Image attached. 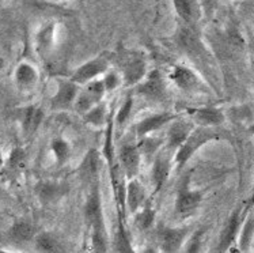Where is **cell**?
<instances>
[{
	"instance_id": "obj_1",
	"label": "cell",
	"mask_w": 254,
	"mask_h": 253,
	"mask_svg": "<svg viewBox=\"0 0 254 253\" xmlns=\"http://www.w3.org/2000/svg\"><path fill=\"white\" fill-rule=\"evenodd\" d=\"M215 138H216V134L213 132L212 129H209L208 127H205V125H202V127L194 129V131L192 129V132L189 134L187 140L177 149V166L181 169L182 166L185 165L188 161L192 158V155L194 154L200 147H202L207 142L215 139Z\"/></svg>"
},
{
	"instance_id": "obj_2",
	"label": "cell",
	"mask_w": 254,
	"mask_h": 253,
	"mask_svg": "<svg viewBox=\"0 0 254 253\" xmlns=\"http://www.w3.org/2000/svg\"><path fill=\"white\" fill-rule=\"evenodd\" d=\"M136 91L151 101H162L166 95V84L162 74L158 70L151 71L144 82H140L137 84Z\"/></svg>"
},
{
	"instance_id": "obj_3",
	"label": "cell",
	"mask_w": 254,
	"mask_h": 253,
	"mask_svg": "<svg viewBox=\"0 0 254 253\" xmlns=\"http://www.w3.org/2000/svg\"><path fill=\"white\" fill-rule=\"evenodd\" d=\"M105 86L102 81H91L86 83V87L82 90V93L78 94L76 97V109L78 112L83 114L88 109L95 106L97 103L102 101L105 95Z\"/></svg>"
},
{
	"instance_id": "obj_4",
	"label": "cell",
	"mask_w": 254,
	"mask_h": 253,
	"mask_svg": "<svg viewBox=\"0 0 254 253\" xmlns=\"http://www.w3.org/2000/svg\"><path fill=\"white\" fill-rule=\"evenodd\" d=\"M108 70V62L105 59H93L90 62L84 63L83 66L75 71V74L71 78V81L76 84H86V83L91 82L95 78L106 73Z\"/></svg>"
},
{
	"instance_id": "obj_5",
	"label": "cell",
	"mask_w": 254,
	"mask_h": 253,
	"mask_svg": "<svg viewBox=\"0 0 254 253\" xmlns=\"http://www.w3.org/2000/svg\"><path fill=\"white\" fill-rule=\"evenodd\" d=\"M84 219H86L90 229L104 225L102 206H101V197H99V189L97 182L93 184L91 192H90L86 206H84Z\"/></svg>"
},
{
	"instance_id": "obj_6",
	"label": "cell",
	"mask_w": 254,
	"mask_h": 253,
	"mask_svg": "<svg viewBox=\"0 0 254 253\" xmlns=\"http://www.w3.org/2000/svg\"><path fill=\"white\" fill-rule=\"evenodd\" d=\"M201 193L197 191H190L187 188H182L178 192V196L176 200V211L181 217L192 215L193 212L197 210V207L201 203Z\"/></svg>"
},
{
	"instance_id": "obj_7",
	"label": "cell",
	"mask_w": 254,
	"mask_h": 253,
	"mask_svg": "<svg viewBox=\"0 0 254 253\" xmlns=\"http://www.w3.org/2000/svg\"><path fill=\"white\" fill-rule=\"evenodd\" d=\"M76 97H78V84L73 83L72 81L62 82L59 84L56 95L52 99L53 109H57V110L69 109L75 102Z\"/></svg>"
},
{
	"instance_id": "obj_8",
	"label": "cell",
	"mask_w": 254,
	"mask_h": 253,
	"mask_svg": "<svg viewBox=\"0 0 254 253\" xmlns=\"http://www.w3.org/2000/svg\"><path fill=\"white\" fill-rule=\"evenodd\" d=\"M120 164L128 178H133L139 171L140 166V153L135 146H123L119 154Z\"/></svg>"
},
{
	"instance_id": "obj_9",
	"label": "cell",
	"mask_w": 254,
	"mask_h": 253,
	"mask_svg": "<svg viewBox=\"0 0 254 253\" xmlns=\"http://www.w3.org/2000/svg\"><path fill=\"white\" fill-rule=\"evenodd\" d=\"M187 229H163L159 233V243L165 252H177L187 237Z\"/></svg>"
},
{
	"instance_id": "obj_10",
	"label": "cell",
	"mask_w": 254,
	"mask_h": 253,
	"mask_svg": "<svg viewBox=\"0 0 254 253\" xmlns=\"http://www.w3.org/2000/svg\"><path fill=\"white\" fill-rule=\"evenodd\" d=\"M124 81L128 86L139 84L147 77V64L143 59L133 57L125 63L124 66Z\"/></svg>"
},
{
	"instance_id": "obj_11",
	"label": "cell",
	"mask_w": 254,
	"mask_h": 253,
	"mask_svg": "<svg viewBox=\"0 0 254 253\" xmlns=\"http://www.w3.org/2000/svg\"><path fill=\"white\" fill-rule=\"evenodd\" d=\"M145 200V189L144 186L141 185L139 180L129 178L128 185H127V204H128V210L130 214H136L140 210V207L144 204Z\"/></svg>"
},
{
	"instance_id": "obj_12",
	"label": "cell",
	"mask_w": 254,
	"mask_h": 253,
	"mask_svg": "<svg viewBox=\"0 0 254 253\" xmlns=\"http://www.w3.org/2000/svg\"><path fill=\"white\" fill-rule=\"evenodd\" d=\"M176 119V116L171 113H158L154 116H150L147 119L141 120L139 124L136 125V132L139 136L144 138L151 132H154L156 129L162 128L163 125H166L167 123H170Z\"/></svg>"
},
{
	"instance_id": "obj_13",
	"label": "cell",
	"mask_w": 254,
	"mask_h": 253,
	"mask_svg": "<svg viewBox=\"0 0 254 253\" xmlns=\"http://www.w3.org/2000/svg\"><path fill=\"white\" fill-rule=\"evenodd\" d=\"M193 125L187 120H178L174 121L167 132V140L170 149H178L180 146L187 140L189 134L192 132Z\"/></svg>"
},
{
	"instance_id": "obj_14",
	"label": "cell",
	"mask_w": 254,
	"mask_h": 253,
	"mask_svg": "<svg viewBox=\"0 0 254 253\" xmlns=\"http://www.w3.org/2000/svg\"><path fill=\"white\" fill-rule=\"evenodd\" d=\"M171 79L177 84V87H180L181 90H185V91L193 90L198 83L196 75L189 68L182 67V66H177V67L173 68Z\"/></svg>"
},
{
	"instance_id": "obj_15",
	"label": "cell",
	"mask_w": 254,
	"mask_h": 253,
	"mask_svg": "<svg viewBox=\"0 0 254 253\" xmlns=\"http://www.w3.org/2000/svg\"><path fill=\"white\" fill-rule=\"evenodd\" d=\"M174 10L187 23H194L198 19V5L196 0H173Z\"/></svg>"
},
{
	"instance_id": "obj_16",
	"label": "cell",
	"mask_w": 254,
	"mask_h": 253,
	"mask_svg": "<svg viewBox=\"0 0 254 253\" xmlns=\"http://www.w3.org/2000/svg\"><path fill=\"white\" fill-rule=\"evenodd\" d=\"M170 174V161L166 157H158L152 166V182L155 185V192H159Z\"/></svg>"
},
{
	"instance_id": "obj_17",
	"label": "cell",
	"mask_w": 254,
	"mask_h": 253,
	"mask_svg": "<svg viewBox=\"0 0 254 253\" xmlns=\"http://www.w3.org/2000/svg\"><path fill=\"white\" fill-rule=\"evenodd\" d=\"M98 153L95 150L88 151L87 155L84 157L82 166H80V174L86 182H97V174H98Z\"/></svg>"
},
{
	"instance_id": "obj_18",
	"label": "cell",
	"mask_w": 254,
	"mask_h": 253,
	"mask_svg": "<svg viewBox=\"0 0 254 253\" xmlns=\"http://www.w3.org/2000/svg\"><path fill=\"white\" fill-rule=\"evenodd\" d=\"M190 113H193V117H194V120L197 121L198 124L205 125V127L222 124L224 120L223 113L220 110H218V109L213 108L194 109V110H190Z\"/></svg>"
},
{
	"instance_id": "obj_19",
	"label": "cell",
	"mask_w": 254,
	"mask_h": 253,
	"mask_svg": "<svg viewBox=\"0 0 254 253\" xmlns=\"http://www.w3.org/2000/svg\"><path fill=\"white\" fill-rule=\"evenodd\" d=\"M42 120H44L42 109L36 108V106H29V108L25 109L23 117H22V127H23L25 134H34L42 123Z\"/></svg>"
},
{
	"instance_id": "obj_20",
	"label": "cell",
	"mask_w": 254,
	"mask_h": 253,
	"mask_svg": "<svg viewBox=\"0 0 254 253\" xmlns=\"http://www.w3.org/2000/svg\"><path fill=\"white\" fill-rule=\"evenodd\" d=\"M63 186L53 182H41L37 186V195L42 203H53L63 196Z\"/></svg>"
},
{
	"instance_id": "obj_21",
	"label": "cell",
	"mask_w": 254,
	"mask_h": 253,
	"mask_svg": "<svg viewBox=\"0 0 254 253\" xmlns=\"http://www.w3.org/2000/svg\"><path fill=\"white\" fill-rule=\"evenodd\" d=\"M37 78H38V75H37L36 68L30 66V64H27V63H22L16 68L15 81L21 86L29 87V86L37 82Z\"/></svg>"
},
{
	"instance_id": "obj_22",
	"label": "cell",
	"mask_w": 254,
	"mask_h": 253,
	"mask_svg": "<svg viewBox=\"0 0 254 253\" xmlns=\"http://www.w3.org/2000/svg\"><path fill=\"white\" fill-rule=\"evenodd\" d=\"M239 226V214L238 212H234L233 217L230 218V221L226 225L223 233H222V237H220V251H226L230 247V244L233 243L235 234L238 232Z\"/></svg>"
},
{
	"instance_id": "obj_23",
	"label": "cell",
	"mask_w": 254,
	"mask_h": 253,
	"mask_svg": "<svg viewBox=\"0 0 254 253\" xmlns=\"http://www.w3.org/2000/svg\"><path fill=\"white\" fill-rule=\"evenodd\" d=\"M34 229L29 222L21 221L12 225L10 229V237L15 241V243H26L33 237Z\"/></svg>"
},
{
	"instance_id": "obj_24",
	"label": "cell",
	"mask_w": 254,
	"mask_h": 253,
	"mask_svg": "<svg viewBox=\"0 0 254 253\" xmlns=\"http://www.w3.org/2000/svg\"><path fill=\"white\" fill-rule=\"evenodd\" d=\"M84 114V121L95 127H102L106 123V106L105 103L99 102L91 109H88Z\"/></svg>"
},
{
	"instance_id": "obj_25",
	"label": "cell",
	"mask_w": 254,
	"mask_h": 253,
	"mask_svg": "<svg viewBox=\"0 0 254 253\" xmlns=\"http://www.w3.org/2000/svg\"><path fill=\"white\" fill-rule=\"evenodd\" d=\"M53 37H55V23H48V25L44 26L41 30L38 31V34H37L38 51H49L51 47H52Z\"/></svg>"
},
{
	"instance_id": "obj_26",
	"label": "cell",
	"mask_w": 254,
	"mask_h": 253,
	"mask_svg": "<svg viewBox=\"0 0 254 253\" xmlns=\"http://www.w3.org/2000/svg\"><path fill=\"white\" fill-rule=\"evenodd\" d=\"M52 151L53 154H55V158H56L59 165H64L68 161V158H69V155H71V147H69V145H68L67 142L64 139H62V138L53 139Z\"/></svg>"
},
{
	"instance_id": "obj_27",
	"label": "cell",
	"mask_w": 254,
	"mask_h": 253,
	"mask_svg": "<svg viewBox=\"0 0 254 253\" xmlns=\"http://www.w3.org/2000/svg\"><path fill=\"white\" fill-rule=\"evenodd\" d=\"M91 243L95 252H106V229L104 225H99L91 229Z\"/></svg>"
},
{
	"instance_id": "obj_28",
	"label": "cell",
	"mask_w": 254,
	"mask_h": 253,
	"mask_svg": "<svg viewBox=\"0 0 254 253\" xmlns=\"http://www.w3.org/2000/svg\"><path fill=\"white\" fill-rule=\"evenodd\" d=\"M154 219H155V212L152 210V207L145 206L144 210L141 212H137V215H136V226L140 230H147L152 226Z\"/></svg>"
},
{
	"instance_id": "obj_29",
	"label": "cell",
	"mask_w": 254,
	"mask_h": 253,
	"mask_svg": "<svg viewBox=\"0 0 254 253\" xmlns=\"http://www.w3.org/2000/svg\"><path fill=\"white\" fill-rule=\"evenodd\" d=\"M116 251L117 252H132L133 251L132 247H130L129 238L127 236V232H125L124 223H123L121 217H120L119 230H117V234H116Z\"/></svg>"
},
{
	"instance_id": "obj_30",
	"label": "cell",
	"mask_w": 254,
	"mask_h": 253,
	"mask_svg": "<svg viewBox=\"0 0 254 253\" xmlns=\"http://www.w3.org/2000/svg\"><path fill=\"white\" fill-rule=\"evenodd\" d=\"M37 249L42 252H56L57 244L56 241L51 237V234L44 233L41 236L37 237Z\"/></svg>"
},
{
	"instance_id": "obj_31",
	"label": "cell",
	"mask_w": 254,
	"mask_h": 253,
	"mask_svg": "<svg viewBox=\"0 0 254 253\" xmlns=\"http://www.w3.org/2000/svg\"><path fill=\"white\" fill-rule=\"evenodd\" d=\"M25 160H26V153L22 150L21 147H15L14 150L11 151L10 158H8V165L12 169H18L25 164Z\"/></svg>"
},
{
	"instance_id": "obj_32",
	"label": "cell",
	"mask_w": 254,
	"mask_h": 253,
	"mask_svg": "<svg viewBox=\"0 0 254 253\" xmlns=\"http://www.w3.org/2000/svg\"><path fill=\"white\" fill-rule=\"evenodd\" d=\"M104 86L106 91H113L116 88L119 87L120 83H121V78L119 77V74L116 73H108L104 78Z\"/></svg>"
},
{
	"instance_id": "obj_33",
	"label": "cell",
	"mask_w": 254,
	"mask_h": 253,
	"mask_svg": "<svg viewBox=\"0 0 254 253\" xmlns=\"http://www.w3.org/2000/svg\"><path fill=\"white\" fill-rule=\"evenodd\" d=\"M130 109H132V99L128 98L123 103V106L120 108L119 113H117V123L120 125H123L127 121V119L129 117L130 114Z\"/></svg>"
},
{
	"instance_id": "obj_34",
	"label": "cell",
	"mask_w": 254,
	"mask_h": 253,
	"mask_svg": "<svg viewBox=\"0 0 254 253\" xmlns=\"http://www.w3.org/2000/svg\"><path fill=\"white\" fill-rule=\"evenodd\" d=\"M201 240V232H197L190 240L189 247H188V252H198V247H200V241Z\"/></svg>"
},
{
	"instance_id": "obj_35",
	"label": "cell",
	"mask_w": 254,
	"mask_h": 253,
	"mask_svg": "<svg viewBox=\"0 0 254 253\" xmlns=\"http://www.w3.org/2000/svg\"><path fill=\"white\" fill-rule=\"evenodd\" d=\"M3 165V155H1V151H0V168Z\"/></svg>"
},
{
	"instance_id": "obj_36",
	"label": "cell",
	"mask_w": 254,
	"mask_h": 253,
	"mask_svg": "<svg viewBox=\"0 0 254 253\" xmlns=\"http://www.w3.org/2000/svg\"><path fill=\"white\" fill-rule=\"evenodd\" d=\"M3 66H4V62H3V59L0 57V70L3 68Z\"/></svg>"
},
{
	"instance_id": "obj_37",
	"label": "cell",
	"mask_w": 254,
	"mask_h": 253,
	"mask_svg": "<svg viewBox=\"0 0 254 253\" xmlns=\"http://www.w3.org/2000/svg\"><path fill=\"white\" fill-rule=\"evenodd\" d=\"M252 204H254V188H253V197H252Z\"/></svg>"
}]
</instances>
